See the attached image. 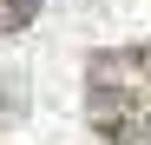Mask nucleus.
Wrapping results in <instances>:
<instances>
[{"mask_svg":"<svg viewBox=\"0 0 151 145\" xmlns=\"http://www.w3.org/2000/svg\"><path fill=\"white\" fill-rule=\"evenodd\" d=\"M33 13H40V0H0V40H7V33H20Z\"/></svg>","mask_w":151,"mask_h":145,"instance_id":"2","label":"nucleus"},{"mask_svg":"<svg viewBox=\"0 0 151 145\" xmlns=\"http://www.w3.org/2000/svg\"><path fill=\"white\" fill-rule=\"evenodd\" d=\"M86 119L112 145H151V46H105V53H92Z\"/></svg>","mask_w":151,"mask_h":145,"instance_id":"1","label":"nucleus"}]
</instances>
